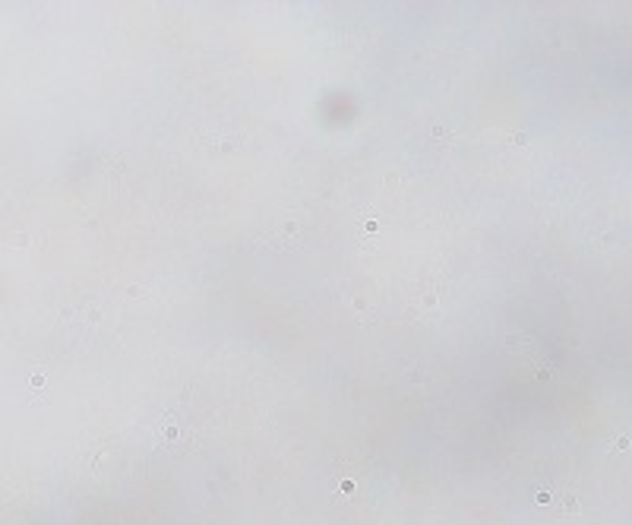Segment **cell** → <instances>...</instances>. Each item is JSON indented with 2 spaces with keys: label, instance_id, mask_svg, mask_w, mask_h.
<instances>
[{
  "label": "cell",
  "instance_id": "6da1fadb",
  "mask_svg": "<svg viewBox=\"0 0 632 525\" xmlns=\"http://www.w3.org/2000/svg\"><path fill=\"white\" fill-rule=\"evenodd\" d=\"M199 143L209 146V149H215V152H237L244 146V136L228 133V130H212V133H202Z\"/></svg>",
  "mask_w": 632,
  "mask_h": 525
},
{
  "label": "cell",
  "instance_id": "7a4b0ae2",
  "mask_svg": "<svg viewBox=\"0 0 632 525\" xmlns=\"http://www.w3.org/2000/svg\"><path fill=\"white\" fill-rule=\"evenodd\" d=\"M408 380H411V383H424V370H421V367H411V374H408Z\"/></svg>",
  "mask_w": 632,
  "mask_h": 525
},
{
  "label": "cell",
  "instance_id": "3957f363",
  "mask_svg": "<svg viewBox=\"0 0 632 525\" xmlns=\"http://www.w3.org/2000/svg\"><path fill=\"white\" fill-rule=\"evenodd\" d=\"M566 510H572V513L578 510V503H575V497H572V494H566Z\"/></svg>",
  "mask_w": 632,
  "mask_h": 525
}]
</instances>
